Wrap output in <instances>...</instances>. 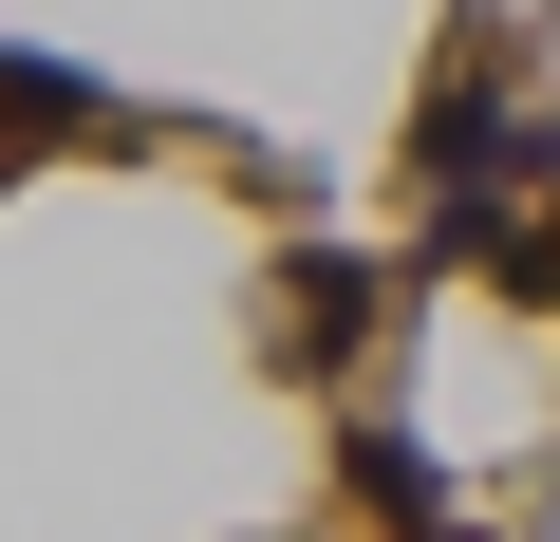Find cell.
<instances>
[{"label":"cell","mask_w":560,"mask_h":542,"mask_svg":"<svg viewBox=\"0 0 560 542\" xmlns=\"http://www.w3.org/2000/svg\"><path fill=\"white\" fill-rule=\"evenodd\" d=\"M355 505H393L411 542H448V468H430L411 430H355Z\"/></svg>","instance_id":"3957f363"},{"label":"cell","mask_w":560,"mask_h":542,"mask_svg":"<svg viewBox=\"0 0 560 542\" xmlns=\"http://www.w3.org/2000/svg\"><path fill=\"white\" fill-rule=\"evenodd\" d=\"M75 131H131L75 57H0V169H20V150H75Z\"/></svg>","instance_id":"6da1fadb"},{"label":"cell","mask_w":560,"mask_h":542,"mask_svg":"<svg viewBox=\"0 0 560 542\" xmlns=\"http://www.w3.org/2000/svg\"><path fill=\"white\" fill-rule=\"evenodd\" d=\"M280 300H300V319H280V337H300V356L337 374V356H355V337L393 319V262H337V243H318V262H300V281H280Z\"/></svg>","instance_id":"7a4b0ae2"}]
</instances>
